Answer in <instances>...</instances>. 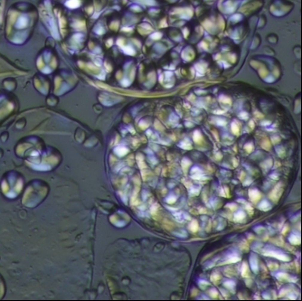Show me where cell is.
<instances>
[{
  "mask_svg": "<svg viewBox=\"0 0 302 301\" xmlns=\"http://www.w3.org/2000/svg\"><path fill=\"white\" fill-rule=\"evenodd\" d=\"M271 204L266 201V200H264L260 203V204L259 205V208L261 209L262 211H268L269 209H271Z\"/></svg>",
  "mask_w": 302,
  "mask_h": 301,
  "instance_id": "3",
  "label": "cell"
},
{
  "mask_svg": "<svg viewBox=\"0 0 302 301\" xmlns=\"http://www.w3.org/2000/svg\"><path fill=\"white\" fill-rule=\"evenodd\" d=\"M192 224H193V225H191V226H190V229H191L193 232H196V231L197 230V222H196V221H194Z\"/></svg>",
  "mask_w": 302,
  "mask_h": 301,
  "instance_id": "6",
  "label": "cell"
},
{
  "mask_svg": "<svg viewBox=\"0 0 302 301\" xmlns=\"http://www.w3.org/2000/svg\"><path fill=\"white\" fill-rule=\"evenodd\" d=\"M234 283L233 282V281H226V282H224V286L225 287H227V288H233L234 287Z\"/></svg>",
  "mask_w": 302,
  "mask_h": 301,
  "instance_id": "5",
  "label": "cell"
},
{
  "mask_svg": "<svg viewBox=\"0 0 302 301\" xmlns=\"http://www.w3.org/2000/svg\"><path fill=\"white\" fill-rule=\"evenodd\" d=\"M251 267L255 273L258 272V259L255 255L251 256Z\"/></svg>",
  "mask_w": 302,
  "mask_h": 301,
  "instance_id": "2",
  "label": "cell"
},
{
  "mask_svg": "<svg viewBox=\"0 0 302 301\" xmlns=\"http://www.w3.org/2000/svg\"><path fill=\"white\" fill-rule=\"evenodd\" d=\"M289 242H290L291 243H293V244H298V243H299V238H298V236L292 234V235L289 237Z\"/></svg>",
  "mask_w": 302,
  "mask_h": 301,
  "instance_id": "4",
  "label": "cell"
},
{
  "mask_svg": "<svg viewBox=\"0 0 302 301\" xmlns=\"http://www.w3.org/2000/svg\"><path fill=\"white\" fill-rule=\"evenodd\" d=\"M264 254L272 256V257H274V258H277V259H279L280 260H284V261L289 260V257L287 255L283 254L282 252H280V250H275V249H269V248H267L265 250V253H264Z\"/></svg>",
  "mask_w": 302,
  "mask_h": 301,
  "instance_id": "1",
  "label": "cell"
}]
</instances>
